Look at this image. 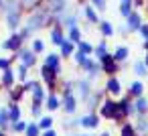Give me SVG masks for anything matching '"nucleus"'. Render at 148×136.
Wrapping results in <instances>:
<instances>
[{"instance_id":"obj_25","label":"nucleus","mask_w":148,"mask_h":136,"mask_svg":"<svg viewBox=\"0 0 148 136\" xmlns=\"http://www.w3.org/2000/svg\"><path fill=\"white\" fill-rule=\"evenodd\" d=\"M6 106H8V118H10V122H18L23 118L21 104H6Z\"/></svg>"},{"instance_id":"obj_37","label":"nucleus","mask_w":148,"mask_h":136,"mask_svg":"<svg viewBox=\"0 0 148 136\" xmlns=\"http://www.w3.org/2000/svg\"><path fill=\"white\" fill-rule=\"evenodd\" d=\"M61 91H63V95L73 93V91H75V79H65V81L61 83Z\"/></svg>"},{"instance_id":"obj_36","label":"nucleus","mask_w":148,"mask_h":136,"mask_svg":"<svg viewBox=\"0 0 148 136\" xmlns=\"http://www.w3.org/2000/svg\"><path fill=\"white\" fill-rule=\"evenodd\" d=\"M14 73H16V79H18L21 83H25V81L29 79V67H27V65H23V63L18 65V69H16Z\"/></svg>"},{"instance_id":"obj_29","label":"nucleus","mask_w":148,"mask_h":136,"mask_svg":"<svg viewBox=\"0 0 148 136\" xmlns=\"http://www.w3.org/2000/svg\"><path fill=\"white\" fill-rule=\"evenodd\" d=\"M67 41H71L73 45L81 43V31H79L77 27H71V29H67Z\"/></svg>"},{"instance_id":"obj_14","label":"nucleus","mask_w":148,"mask_h":136,"mask_svg":"<svg viewBox=\"0 0 148 136\" xmlns=\"http://www.w3.org/2000/svg\"><path fill=\"white\" fill-rule=\"evenodd\" d=\"M23 41H25L23 35H21V33H14L10 39H6V41L2 43V49H4V51H12V53H16V51L23 47Z\"/></svg>"},{"instance_id":"obj_46","label":"nucleus","mask_w":148,"mask_h":136,"mask_svg":"<svg viewBox=\"0 0 148 136\" xmlns=\"http://www.w3.org/2000/svg\"><path fill=\"white\" fill-rule=\"evenodd\" d=\"M73 59H75V63H77V65L81 67V65H83V63L87 61V55H83L81 51H75V53H73Z\"/></svg>"},{"instance_id":"obj_10","label":"nucleus","mask_w":148,"mask_h":136,"mask_svg":"<svg viewBox=\"0 0 148 136\" xmlns=\"http://www.w3.org/2000/svg\"><path fill=\"white\" fill-rule=\"evenodd\" d=\"M14 85H16V73H14L12 67L0 71V87H2L4 91H8V89H12Z\"/></svg>"},{"instance_id":"obj_12","label":"nucleus","mask_w":148,"mask_h":136,"mask_svg":"<svg viewBox=\"0 0 148 136\" xmlns=\"http://www.w3.org/2000/svg\"><path fill=\"white\" fill-rule=\"evenodd\" d=\"M79 120V128H83V130H95L97 126H99V116H97V112H87V114H83L81 118H77Z\"/></svg>"},{"instance_id":"obj_47","label":"nucleus","mask_w":148,"mask_h":136,"mask_svg":"<svg viewBox=\"0 0 148 136\" xmlns=\"http://www.w3.org/2000/svg\"><path fill=\"white\" fill-rule=\"evenodd\" d=\"M12 61H14V57H12V59H8V57H0V71L8 69V67L12 65Z\"/></svg>"},{"instance_id":"obj_27","label":"nucleus","mask_w":148,"mask_h":136,"mask_svg":"<svg viewBox=\"0 0 148 136\" xmlns=\"http://www.w3.org/2000/svg\"><path fill=\"white\" fill-rule=\"evenodd\" d=\"M10 118H8V106H0V130L8 132Z\"/></svg>"},{"instance_id":"obj_17","label":"nucleus","mask_w":148,"mask_h":136,"mask_svg":"<svg viewBox=\"0 0 148 136\" xmlns=\"http://www.w3.org/2000/svg\"><path fill=\"white\" fill-rule=\"evenodd\" d=\"M25 95H27V91H25V87H23V85H14L12 89H8V91H6L8 104H21Z\"/></svg>"},{"instance_id":"obj_33","label":"nucleus","mask_w":148,"mask_h":136,"mask_svg":"<svg viewBox=\"0 0 148 136\" xmlns=\"http://www.w3.org/2000/svg\"><path fill=\"white\" fill-rule=\"evenodd\" d=\"M53 122H55V120H53V116L49 114V116H41L37 124H39V128H41V132H43V130H51V128H53Z\"/></svg>"},{"instance_id":"obj_30","label":"nucleus","mask_w":148,"mask_h":136,"mask_svg":"<svg viewBox=\"0 0 148 136\" xmlns=\"http://www.w3.org/2000/svg\"><path fill=\"white\" fill-rule=\"evenodd\" d=\"M120 136H138V132H136V128H134L132 122H124L120 126Z\"/></svg>"},{"instance_id":"obj_42","label":"nucleus","mask_w":148,"mask_h":136,"mask_svg":"<svg viewBox=\"0 0 148 136\" xmlns=\"http://www.w3.org/2000/svg\"><path fill=\"white\" fill-rule=\"evenodd\" d=\"M31 51H33L35 55L43 53V51H45V43H43L41 39H33V43H31Z\"/></svg>"},{"instance_id":"obj_53","label":"nucleus","mask_w":148,"mask_h":136,"mask_svg":"<svg viewBox=\"0 0 148 136\" xmlns=\"http://www.w3.org/2000/svg\"><path fill=\"white\" fill-rule=\"evenodd\" d=\"M144 65L148 67V53H146V57H144Z\"/></svg>"},{"instance_id":"obj_4","label":"nucleus","mask_w":148,"mask_h":136,"mask_svg":"<svg viewBox=\"0 0 148 136\" xmlns=\"http://www.w3.org/2000/svg\"><path fill=\"white\" fill-rule=\"evenodd\" d=\"M97 63H99V67H101V73H106L108 77H112V75H116V73L120 71V63H116V59H114L112 53L103 55Z\"/></svg>"},{"instance_id":"obj_38","label":"nucleus","mask_w":148,"mask_h":136,"mask_svg":"<svg viewBox=\"0 0 148 136\" xmlns=\"http://www.w3.org/2000/svg\"><path fill=\"white\" fill-rule=\"evenodd\" d=\"M25 136H41V128L37 122H29L27 124V130H25Z\"/></svg>"},{"instance_id":"obj_55","label":"nucleus","mask_w":148,"mask_h":136,"mask_svg":"<svg viewBox=\"0 0 148 136\" xmlns=\"http://www.w3.org/2000/svg\"><path fill=\"white\" fill-rule=\"evenodd\" d=\"M99 136H112V134H110V132H101Z\"/></svg>"},{"instance_id":"obj_40","label":"nucleus","mask_w":148,"mask_h":136,"mask_svg":"<svg viewBox=\"0 0 148 136\" xmlns=\"http://www.w3.org/2000/svg\"><path fill=\"white\" fill-rule=\"evenodd\" d=\"M77 51H81L83 55H93V45L91 43H87V41H81V43H77Z\"/></svg>"},{"instance_id":"obj_9","label":"nucleus","mask_w":148,"mask_h":136,"mask_svg":"<svg viewBox=\"0 0 148 136\" xmlns=\"http://www.w3.org/2000/svg\"><path fill=\"white\" fill-rule=\"evenodd\" d=\"M106 95H108V93H106V89H93V91H91V95L83 102V104H85V108H87V112H95V110L101 106V102L106 100Z\"/></svg>"},{"instance_id":"obj_23","label":"nucleus","mask_w":148,"mask_h":136,"mask_svg":"<svg viewBox=\"0 0 148 136\" xmlns=\"http://www.w3.org/2000/svg\"><path fill=\"white\" fill-rule=\"evenodd\" d=\"M6 25L10 31H16L21 27V12H6Z\"/></svg>"},{"instance_id":"obj_3","label":"nucleus","mask_w":148,"mask_h":136,"mask_svg":"<svg viewBox=\"0 0 148 136\" xmlns=\"http://www.w3.org/2000/svg\"><path fill=\"white\" fill-rule=\"evenodd\" d=\"M97 110H99V114H97L99 118H103V120H112V122H114L116 112H118V100H114V98H106Z\"/></svg>"},{"instance_id":"obj_19","label":"nucleus","mask_w":148,"mask_h":136,"mask_svg":"<svg viewBox=\"0 0 148 136\" xmlns=\"http://www.w3.org/2000/svg\"><path fill=\"white\" fill-rule=\"evenodd\" d=\"M132 124H134V128L140 136H146V132H148V114L146 116H134Z\"/></svg>"},{"instance_id":"obj_16","label":"nucleus","mask_w":148,"mask_h":136,"mask_svg":"<svg viewBox=\"0 0 148 136\" xmlns=\"http://www.w3.org/2000/svg\"><path fill=\"white\" fill-rule=\"evenodd\" d=\"M144 91H146V85L140 79H134V81H130V87H128V93L126 95H130L132 100H136V98H142Z\"/></svg>"},{"instance_id":"obj_50","label":"nucleus","mask_w":148,"mask_h":136,"mask_svg":"<svg viewBox=\"0 0 148 136\" xmlns=\"http://www.w3.org/2000/svg\"><path fill=\"white\" fill-rule=\"evenodd\" d=\"M37 2H39V0H21V4H23V6H27V8H31V6H35Z\"/></svg>"},{"instance_id":"obj_6","label":"nucleus","mask_w":148,"mask_h":136,"mask_svg":"<svg viewBox=\"0 0 148 136\" xmlns=\"http://www.w3.org/2000/svg\"><path fill=\"white\" fill-rule=\"evenodd\" d=\"M91 91H93V87H91V81L89 79H75V98L79 100V102H85L89 95H91Z\"/></svg>"},{"instance_id":"obj_22","label":"nucleus","mask_w":148,"mask_h":136,"mask_svg":"<svg viewBox=\"0 0 148 136\" xmlns=\"http://www.w3.org/2000/svg\"><path fill=\"white\" fill-rule=\"evenodd\" d=\"M75 47H77V45H73L71 41H67V39H65V41H63V45L59 47V49H61V51H59V55H61V59H67V57H73V53H75Z\"/></svg>"},{"instance_id":"obj_31","label":"nucleus","mask_w":148,"mask_h":136,"mask_svg":"<svg viewBox=\"0 0 148 136\" xmlns=\"http://www.w3.org/2000/svg\"><path fill=\"white\" fill-rule=\"evenodd\" d=\"M83 14H85V19H87L91 25H97V23H99V16L95 14V8H93V6H83Z\"/></svg>"},{"instance_id":"obj_28","label":"nucleus","mask_w":148,"mask_h":136,"mask_svg":"<svg viewBox=\"0 0 148 136\" xmlns=\"http://www.w3.org/2000/svg\"><path fill=\"white\" fill-rule=\"evenodd\" d=\"M112 55H114L116 63H126V61H128V57H130V49H128V47H118Z\"/></svg>"},{"instance_id":"obj_1","label":"nucleus","mask_w":148,"mask_h":136,"mask_svg":"<svg viewBox=\"0 0 148 136\" xmlns=\"http://www.w3.org/2000/svg\"><path fill=\"white\" fill-rule=\"evenodd\" d=\"M49 21H53V19H51V14H49L47 10H35V12L29 16L27 25L23 27V31H21L23 39H31V37H33V33H35V31H39V29H43Z\"/></svg>"},{"instance_id":"obj_13","label":"nucleus","mask_w":148,"mask_h":136,"mask_svg":"<svg viewBox=\"0 0 148 136\" xmlns=\"http://www.w3.org/2000/svg\"><path fill=\"white\" fill-rule=\"evenodd\" d=\"M77 104H79V100L75 98V93L63 95V98H61V110H63V114H65V116H73V114L77 112Z\"/></svg>"},{"instance_id":"obj_18","label":"nucleus","mask_w":148,"mask_h":136,"mask_svg":"<svg viewBox=\"0 0 148 136\" xmlns=\"http://www.w3.org/2000/svg\"><path fill=\"white\" fill-rule=\"evenodd\" d=\"M49 112H57V110H61V98L55 93V91H51V93H47V100H45V104H43Z\"/></svg>"},{"instance_id":"obj_54","label":"nucleus","mask_w":148,"mask_h":136,"mask_svg":"<svg viewBox=\"0 0 148 136\" xmlns=\"http://www.w3.org/2000/svg\"><path fill=\"white\" fill-rule=\"evenodd\" d=\"M0 136H8V132H4V130H0Z\"/></svg>"},{"instance_id":"obj_34","label":"nucleus","mask_w":148,"mask_h":136,"mask_svg":"<svg viewBox=\"0 0 148 136\" xmlns=\"http://www.w3.org/2000/svg\"><path fill=\"white\" fill-rule=\"evenodd\" d=\"M132 71H134L138 77H146V75H148V67L144 65V61H134V65H132Z\"/></svg>"},{"instance_id":"obj_15","label":"nucleus","mask_w":148,"mask_h":136,"mask_svg":"<svg viewBox=\"0 0 148 136\" xmlns=\"http://www.w3.org/2000/svg\"><path fill=\"white\" fill-rule=\"evenodd\" d=\"M43 65L51 67L57 75H61V71H63V67H61V55H59V53H49V55L45 57V63H43Z\"/></svg>"},{"instance_id":"obj_51","label":"nucleus","mask_w":148,"mask_h":136,"mask_svg":"<svg viewBox=\"0 0 148 136\" xmlns=\"http://www.w3.org/2000/svg\"><path fill=\"white\" fill-rule=\"evenodd\" d=\"M41 136H57V130H55V128H51V130H43Z\"/></svg>"},{"instance_id":"obj_48","label":"nucleus","mask_w":148,"mask_h":136,"mask_svg":"<svg viewBox=\"0 0 148 136\" xmlns=\"http://www.w3.org/2000/svg\"><path fill=\"white\" fill-rule=\"evenodd\" d=\"M142 37H144V41H148V25H144L142 23V27H140V31H138Z\"/></svg>"},{"instance_id":"obj_32","label":"nucleus","mask_w":148,"mask_h":136,"mask_svg":"<svg viewBox=\"0 0 148 136\" xmlns=\"http://www.w3.org/2000/svg\"><path fill=\"white\" fill-rule=\"evenodd\" d=\"M31 95H33V100H31V102H35V104H45V100H47V89L37 87Z\"/></svg>"},{"instance_id":"obj_2","label":"nucleus","mask_w":148,"mask_h":136,"mask_svg":"<svg viewBox=\"0 0 148 136\" xmlns=\"http://www.w3.org/2000/svg\"><path fill=\"white\" fill-rule=\"evenodd\" d=\"M132 116H136V112H134V100H132L130 95H122V98L118 100V112H116L114 122L124 124V122H126L128 118H132Z\"/></svg>"},{"instance_id":"obj_5","label":"nucleus","mask_w":148,"mask_h":136,"mask_svg":"<svg viewBox=\"0 0 148 136\" xmlns=\"http://www.w3.org/2000/svg\"><path fill=\"white\" fill-rule=\"evenodd\" d=\"M81 69H83V73H85V79H89L91 83L101 75V67H99V63H97L95 59H91V57H87V61L81 65Z\"/></svg>"},{"instance_id":"obj_44","label":"nucleus","mask_w":148,"mask_h":136,"mask_svg":"<svg viewBox=\"0 0 148 136\" xmlns=\"http://www.w3.org/2000/svg\"><path fill=\"white\" fill-rule=\"evenodd\" d=\"M43 108H45L43 104H35V102H31V114H33L37 120L43 116Z\"/></svg>"},{"instance_id":"obj_7","label":"nucleus","mask_w":148,"mask_h":136,"mask_svg":"<svg viewBox=\"0 0 148 136\" xmlns=\"http://www.w3.org/2000/svg\"><path fill=\"white\" fill-rule=\"evenodd\" d=\"M41 79L45 81V85H47L49 93L57 89V81H59V75H57V73H55V71H53L51 67H47V65H43V67H41Z\"/></svg>"},{"instance_id":"obj_39","label":"nucleus","mask_w":148,"mask_h":136,"mask_svg":"<svg viewBox=\"0 0 148 136\" xmlns=\"http://www.w3.org/2000/svg\"><path fill=\"white\" fill-rule=\"evenodd\" d=\"M99 33H101L103 37H112V35H114V27H112V23L101 21V23H99Z\"/></svg>"},{"instance_id":"obj_45","label":"nucleus","mask_w":148,"mask_h":136,"mask_svg":"<svg viewBox=\"0 0 148 136\" xmlns=\"http://www.w3.org/2000/svg\"><path fill=\"white\" fill-rule=\"evenodd\" d=\"M63 128H65V132H73V130L79 128V120L77 118L75 120H67V122H63Z\"/></svg>"},{"instance_id":"obj_49","label":"nucleus","mask_w":148,"mask_h":136,"mask_svg":"<svg viewBox=\"0 0 148 136\" xmlns=\"http://www.w3.org/2000/svg\"><path fill=\"white\" fill-rule=\"evenodd\" d=\"M91 2H93V6H95V8L106 10V0H91Z\"/></svg>"},{"instance_id":"obj_24","label":"nucleus","mask_w":148,"mask_h":136,"mask_svg":"<svg viewBox=\"0 0 148 136\" xmlns=\"http://www.w3.org/2000/svg\"><path fill=\"white\" fill-rule=\"evenodd\" d=\"M128 31H140V27H142V16L138 14V12H132L130 16H128Z\"/></svg>"},{"instance_id":"obj_20","label":"nucleus","mask_w":148,"mask_h":136,"mask_svg":"<svg viewBox=\"0 0 148 136\" xmlns=\"http://www.w3.org/2000/svg\"><path fill=\"white\" fill-rule=\"evenodd\" d=\"M134 112H136V116H146L148 114V98L146 95L134 100Z\"/></svg>"},{"instance_id":"obj_11","label":"nucleus","mask_w":148,"mask_h":136,"mask_svg":"<svg viewBox=\"0 0 148 136\" xmlns=\"http://www.w3.org/2000/svg\"><path fill=\"white\" fill-rule=\"evenodd\" d=\"M14 59H18V61H21L23 65H27L29 69L37 65V55H35L31 49H25V47H21V49L14 53Z\"/></svg>"},{"instance_id":"obj_41","label":"nucleus","mask_w":148,"mask_h":136,"mask_svg":"<svg viewBox=\"0 0 148 136\" xmlns=\"http://www.w3.org/2000/svg\"><path fill=\"white\" fill-rule=\"evenodd\" d=\"M132 12H134V10H132V0H124V2L120 4V14L128 19Z\"/></svg>"},{"instance_id":"obj_21","label":"nucleus","mask_w":148,"mask_h":136,"mask_svg":"<svg viewBox=\"0 0 148 136\" xmlns=\"http://www.w3.org/2000/svg\"><path fill=\"white\" fill-rule=\"evenodd\" d=\"M65 39H67V37H65V33H63L61 27H53V29H51V43H53V45L61 47Z\"/></svg>"},{"instance_id":"obj_43","label":"nucleus","mask_w":148,"mask_h":136,"mask_svg":"<svg viewBox=\"0 0 148 136\" xmlns=\"http://www.w3.org/2000/svg\"><path fill=\"white\" fill-rule=\"evenodd\" d=\"M23 87H25V91H27V93H33L37 87H41V83H39L37 79H27V81L23 83Z\"/></svg>"},{"instance_id":"obj_56","label":"nucleus","mask_w":148,"mask_h":136,"mask_svg":"<svg viewBox=\"0 0 148 136\" xmlns=\"http://www.w3.org/2000/svg\"><path fill=\"white\" fill-rule=\"evenodd\" d=\"M0 8H2V0H0Z\"/></svg>"},{"instance_id":"obj_26","label":"nucleus","mask_w":148,"mask_h":136,"mask_svg":"<svg viewBox=\"0 0 148 136\" xmlns=\"http://www.w3.org/2000/svg\"><path fill=\"white\" fill-rule=\"evenodd\" d=\"M27 120H18V122H10V126H8V134H25V130H27Z\"/></svg>"},{"instance_id":"obj_35","label":"nucleus","mask_w":148,"mask_h":136,"mask_svg":"<svg viewBox=\"0 0 148 136\" xmlns=\"http://www.w3.org/2000/svg\"><path fill=\"white\" fill-rule=\"evenodd\" d=\"M93 55H95V61H99L103 55H108V41H101L97 47H93Z\"/></svg>"},{"instance_id":"obj_52","label":"nucleus","mask_w":148,"mask_h":136,"mask_svg":"<svg viewBox=\"0 0 148 136\" xmlns=\"http://www.w3.org/2000/svg\"><path fill=\"white\" fill-rule=\"evenodd\" d=\"M142 49H144V51L148 53V41H144V43H142Z\"/></svg>"},{"instance_id":"obj_8","label":"nucleus","mask_w":148,"mask_h":136,"mask_svg":"<svg viewBox=\"0 0 148 136\" xmlns=\"http://www.w3.org/2000/svg\"><path fill=\"white\" fill-rule=\"evenodd\" d=\"M103 89H106V93L110 95V98H122V93H124V89H122V81L116 77V75H112V77H108L106 79V85H103Z\"/></svg>"}]
</instances>
